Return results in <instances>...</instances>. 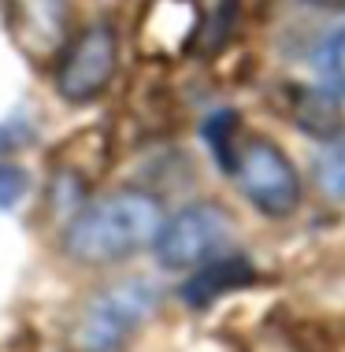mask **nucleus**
I'll return each instance as SVG.
<instances>
[{
	"label": "nucleus",
	"mask_w": 345,
	"mask_h": 352,
	"mask_svg": "<svg viewBox=\"0 0 345 352\" xmlns=\"http://www.w3.org/2000/svg\"><path fill=\"white\" fill-rule=\"evenodd\" d=\"M160 297L164 293L152 278H123L104 285L74 322L79 352H123L160 308Z\"/></svg>",
	"instance_id": "f03ea898"
},
{
	"label": "nucleus",
	"mask_w": 345,
	"mask_h": 352,
	"mask_svg": "<svg viewBox=\"0 0 345 352\" xmlns=\"http://www.w3.org/2000/svg\"><path fill=\"white\" fill-rule=\"evenodd\" d=\"M312 67H315V74H320V82L327 85V89L345 97V23L334 26V30L315 45Z\"/></svg>",
	"instance_id": "9d476101"
},
{
	"label": "nucleus",
	"mask_w": 345,
	"mask_h": 352,
	"mask_svg": "<svg viewBox=\"0 0 345 352\" xmlns=\"http://www.w3.org/2000/svg\"><path fill=\"white\" fill-rule=\"evenodd\" d=\"M286 116L301 134L334 141L345 134V97L327 85H286Z\"/></svg>",
	"instance_id": "0eeeda50"
},
{
	"label": "nucleus",
	"mask_w": 345,
	"mask_h": 352,
	"mask_svg": "<svg viewBox=\"0 0 345 352\" xmlns=\"http://www.w3.org/2000/svg\"><path fill=\"white\" fill-rule=\"evenodd\" d=\"M253 282H256V263L249 256H227L223 252V256H216V260H208V263L189 271V278L178 285V300L194 311H205L216 300H223Z\"/></svg>",
	"instance_id": "423d86ee"
},
{
	"label": "nucleus",
	"mask_w": 345,
	"mask_h": 352,
	"mask_svg": "<svg viewBox=\"0 0 345 352\" xmlns=\"http://www.w3.org/2000/svg\"><path fill=\"white\" fill-rule=\"evenodd\" d=\"M12 26L34 56H45L63 41V8L60 0H12Z\"/></svg>",
	"instance_id": "6e6552de"
},
{
	"label": "nucleus",
	"mask_w": 345,
	"mask_h": 352,
	"mask_svg": "<svg viewBox=\"0 0 345 352\" xmlns=\"http://www.w3.org/2000/svg\"><path fill=\"white\" fill-rule=\"evenodd\" d=\"M230 237H234V219L227 208H219L216 201H197L164 219L156 241H152V256L167 271H194L223 256Z\"/></svg>",
	"instance_id": "20e7f679"
},
{
	"label": "nucleus",
	"mask_w": 345,
	"mask_h": 352,
	"mask_svg": "<svg viewBox=\"0 0 345 352\" xmlns=\"http://www.w3.org/2000/svg\"><path fill=\"white\" fill-rule=\"evenodd\" d=\"M26 141H34V122L26 116H8L0 119V156L4 152H15L19 145H26Z\"/></svg>",
	"instance_id": "f8f14e48"
},
{
	"label": "nucleus",
	"mask_w": 345,
	"mask_h": 352,
	"mask_svg": "<svg viewBox=\"0 0 345 352\" xmlns=\"http://www.w3.org/2000/svg\"><path fill=\"white\" fill-rule=\"evenodd\" d=\"M30 189V178H26L23 167H12L0 160V212H12V208L26 197Z\"/></svg>",
	"instance_id": "9b49d317"
},
{
	"label": "nucleus",
	"mask_w": 345,
	"mask_h": 352,
	"mask_svg": "<svg viewBox=\"0 0 345 352\" xmlns=\"http://www.w3.org/2000/svg\"><path fill=\"white\" fill-rule=\"evenodd\" d=\"M160 226H164L160 197L149 189L127 186L85 201L67 219L60 245L74 263L108 267V263H123L130 256L152 249Z\"/></svg>",
	"instance_id": "f257e3e1"
},
{
	"label": "nucleus",
	"mask_w": 345,
	"mask_h": 352,
	"mask_svg": "<svg viewBox=\"0 0 345 352\" xmlns=\"http://www.w3.org/2000/svg\"><path fill=\"white\" fill-rule=\"evenodd\" d=\"M312 182L327 201H345V134L327 141L312 164Z\"/></svg>",
	"instance_id": "1a4fd4ad"
},
{
	"label": "nucleus",
	"mask_w": 345,
	"mask_h": 352,
	"mask_svg": "<svg viewBox=\"0 0 345 352\" xmlns=\"http://www.w3.org/2000/svg\"><path fill=\"white\" fill-rule=\"evenodd\" d=\"M115 71H119V34L112 23H93L60 49L52 82L67 104H93L104 97Z\"/></svg>",
	"instance_id": "39448f33"
},
{
	"label": "nucleus",
	"mask_w": 345,
	"mask_h": 352,
	"mask_svg": "<svg viewBox=\"0 0 345 352\" xmlns=\"http://www.w3.org/2000/svg\"><path fill=\"white\" fill-rule=\"evenodd\" d=\"M227 175L242 189V197L264 219H290L301 208L304 182L301 170L271 138H245L230 160Z\"/></svg>",
	"instance_id": "7ed1b4c3"
},
{
	"label": "nucleus",
	"mask_w": 345,
	"mask_h": 352,
	"mask_svg": "<svg viewBox=\"0 0 345 352\" xmlns=\"http://www.w3.org/2000/svg\"><path fill=\"white\" fill-rule=\"evenodd\" d=\"M309 8H320V12H345V0H304Z\"/></svg>",
	"instance_id": "ddd939ff"
}]
</instances>
